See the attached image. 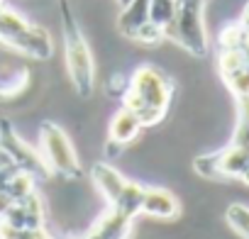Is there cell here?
I'll use <instances>...</instances> for the list:
<instances>
[{
    "mask_svg": "<svg viewBox=\"0 0 249 239\" xmlns=\"http://www.w3.org/2000/svg\"><path fill=\"white\" fill-rule=\"evenodd\" d=\"M174 98V81L157 66H140L122 90V105L130 107L144 127H154L166 117Z\"/></svg>",
    "mask_w": 249,
    "mask_h": 239,
    "instance_id": "1",
    "label": "cell"
},
{
    "mask_svg": "<svg viewBox=\"0 0 249 239\" xmlns=\"http://www.w3.org/2000/svg\"><path fill=\"white\" fill-rule=\"evenodd\" d=\"M61 27H64V47H66V68L71 76L73 88L86 98L90 95L93 85H95V66H93V56L90 49L76 25V20L71 17L69 3L61 0Z\"/></svg>",
    "mask_w": 249,
    "mask_h": 239,
    "instance_id": "2",
    "label": "cell"
},
{
    "mask_svg": "<svg viewBox=\"0 0 249 239\" xmlns=\"http://www.w3.org/2000/svg\"><path fill=\"white\" fill-rule=\"evenodd\" d=\"M0 42L32 59H49L54 51V42L44 27H37L15 10L3 8H0Z\"/></svg>",
    "mask_w": 249,
    "mask_h": 239,
    "instance_id": "3",
    "label": "cell"
},
{
    "mask_svg": "<svg viewBox=\"0 0 249 239\" xmlns=\"http://www.w3.org/2000/svg\"><path fill=\"white\" fill-rule=\"evenodd\" d=\"M174 3H176V13L166 32V39H174L193 56H205L208 37L203 25V8L208 0H174Z\"/></svg>",
    "mask_w": 249,
    "mask_h": 239,
    "instance_id": "4",
    "label": "cell"
},
{
    "mask_svg": "<svg viewBox=\"0 0 249 239\" xmlns=\"http://www.w3.org/2000/svg\"><path fill=\"white\" fill-rule=\"evenodd\" d=\"M39 154H42V161L49 169V173L69 176V178L81 173V164H78L71 139L54 122H44L39 130Z\"/></svg>",
    "mask_w": 249,
    "mask_h": 239,
    "instance_id": "5",
    "label": "cell"
},
{
    "mask_svg": "<svg viewBox=\"0 0 249 239\" xmlns=\"http://www.w3.org/2000/svg\"><path fill=\"white\" fill-rule=\"evenodd\" d=\"M0 149L10 156V161H13L22 173H30L35 181H37V178L42 181V178L49 176V169L44 166L42 154H39L37 149H32L30 144H25V142L18 137V132L13 130V125L8 122V120H0Z\"/></svg>",
    "mask_w": 249,
    "mask_h": 239,
    "instance_id": "6",
    "label": "cell"
},
{
    "mask_svg": "<svg viewBox=\"0 0 249 239\" xmlns=\"http://www.w3.org/2000/svg\"><path fill=\"white\" fill-rule=\"evenodd\" d=\"M217 68H220V76H222L225 85L234 95V100L249 98V59L239 49H234V47H220Z\"/></svg>",
    "mask_w": 249,
    "mask_h": 239,
    "instance_id": "7",
    "label": "cell"
},
{
    "mask_svg": "<svg viewBox=\"0 0 249 239\" xmlns=\"http://www.w3.org/2000/svg\"><path fill=\"white\" fill-rule=\"evenodd\" d=\"M137 215L124 210V207H117V205H110V210L98 220V224L83 237V239H127L130 237V224Z\"/></svg>",
    "mask_w": 249,
    "mask_h": 239,
    "instance_id": "8",
    "label": "cell"
},
{
    "mask_svg": "<svg viewBox=\"0 0 249 239\" xmlns=\"http://www.w3.org/2000/svg\"><path fill=\"white\" fill-rule=\"evenodd\" d=\"M140 212L157 217V220H174V217L181 215V203L166 188H144Z\"/></svg>",
    "mask_w": 249,
    "mask_h": 239,
    "instance_id": "9",
    "label": "cell"
},
{
    "mask_svg": "<svg viewBox=\"0 0 249 239\" xmlns=\"http://www.w3.org/2000/svg\"><path fill=\"white\" fill-rule=\"evenodd\" d=\"M144 130V125L140 122V117L130 110V107H120L115 112V117L110 120V130H107V142L115 144V147H127L132 144L140 132Z\"/></svg>",
    "mask_w": 249,
    "mask_h": 239,
    "instance_id": "10",
    "label": "cell"
},
{
    "mask_svg": "<svg viewBox=\"0 0 249 239\" xmlns=\"http://www.w3.org/2000/svg\"><path fill=\"white\" fill-rule=\"evenodd\" d=\"M90 176H93L95 188L103 193V198H105L110 205L120 198V193H122L124 183H127V178L120 176L110 164H95V166H93V171H90Z\"/></svg>",
    "mask_w": 249,
    "mask_h": 239,
    "instance_id": "11",
    "label": "cell"
},
{
    "mask_svg": "<svg viewBox=\"0 0 249 239\" xmlns=\"http://www.w3.org/2000/svg\"><path fill=\"white\" fill-rule=\"evenodd\" d=\"M225 220L239 237L249 239V207L247 205H239V203L230 205L227 212H225Z\"/></svg>",
    "mask_w": 249,
    "mask_h": 239,
    "instance_id": "12",
    "label": "cell"
},
{
    "mask_svg": "<svg viewBox=\"0 0 249 239\" xmlns=\"http://www.w3.org/2000/svg\"><path fill=\"white\" fill-rule=\"evenodd\" d=\"M0 239H54L44 224L42 227H30V229H10L0 224Z\"/></svg>",
    "mask_w": 249,
    "mask_h": 239,
    "instance_id": "13",
    "label": "cell"
},
{
    "mask_svg": "<svg viewBox=\"0 0 249 239\" xmlns=\"http://www.w3.org/2000/svg\"><path fill=\"white\" fill-rule=\"evenodd\" d=\"M25 83H27L25 71L20 76H13V78H0V95H15L25 88Z\"/></svg>",
    "mask_w": 249,
    "mask_h": 239,
    "instance_id": "14",
    "label": "cell"
},
{
    "mask_svg": "<svg viewBox=\"0 0 249 239\" xmlns=\"http://www.w3.org/2000/svg\"><path fill=\"white\" fill-rule=\"evenodd\" d=\"M18 171H20V169L10 161V156H8L3 149H0V188H3V183H5L8 178H13Z\"/></svg>",
    "mask_w": 249,
    "mask_h": 239,
    "instance_id": "15",
    "label": "cell"
},
{
    "mask_svg": "<svg viewBox=\"0 0 249 239\" xmlns=\"http://www.w3.org/2000/svg\"><path fill=\"white\" fill-rule=\"evenodd\" d=\"M237 25H239L242 30H249V3L244 5V10H242V17L237 20Z\"/></svg>",
    "mask_w": 249,
    "mask_h": 239,
    "instance_id": "16",
    "label": "cell"
}]
</instances>
